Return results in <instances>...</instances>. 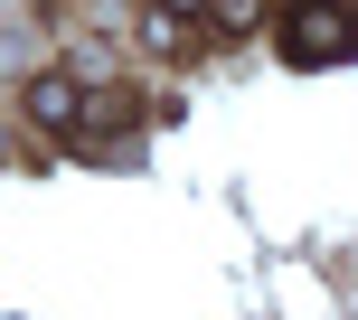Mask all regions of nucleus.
<instances>
[{
  "instance_id": "nucleus-1",
  "label": "nucleus",
  "mask_w": 358,
  "mask_h": 320,
  "mask_svg": "<svg viewBox=\"0 0 358 320\" xmlns=\"http://www.w3.org/2000/svg\"><path fill=\"white\" fill-rule=\"evenodd\" d=\"M283 48H292V66H321V57L349 48V19L330 10V0H302V10H292V29H283Z\"/></svg>"
},
{
  "instance_id": "nucleus-2",
  "label": "nucleus",
  "mask_w": 358,
  "mask_h": 320,
  "mask_svg": "<svg viewBox=\"0 0 358 320\" xmlns=\"http://www.w3.org/2000/svg\"><path fill=\"white\" fill-rule=\"evenodd\" d=\"M29 113H38V123H57V132H66V123H85V94H76L66 75H38V85H29Z\"/></svg>"
},
{
  "instance_id": "nucleus-4",
  "label": "nucleus",
  "mask_w": 358,
  "mask_h": 320,
  "mask_svg": "<svg viewBox=\"0 0 358 320\" xmlns=\"http://www.w3.org/2000/svg\"><path fill=\"white\" fill-rule=\"evenodd\" d=\"M170 10H198V0H170Z\"/></svg>"
},
{
  "instance_id": "nucleus-3",
  "label": "nucleus",
  "mask_w": 358,
  "mask_h": 320,
  "mask_svg": "<svg viewBox=\"0 0 358 320\" xmlns=\"http://www.w3.org/2000/svg\"><path fill=\"white\" fill-rule=\"evenodd\" d=\"M255 10H264V0H217V19H227V29H255Z\"/></svg>"
}]
</instances>
